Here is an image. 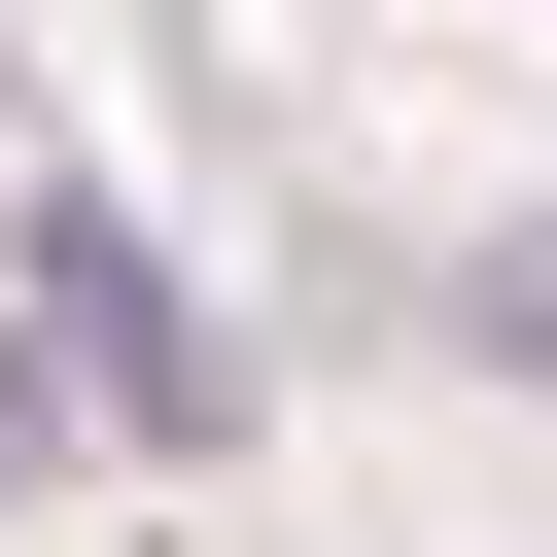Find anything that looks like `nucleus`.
Instances as JSON below:
<instances>
[{"instance_id":"nucleus-1","label":"nucleus","mask_w":557,"mask_h":557,"mask_svg":"<svg viewBox=\"0 0 557 557\" xmlns=\"http://www.w3.org/2000/svg\"><path fill=\"white\" fill-rule=\"evenodd\" d=\"M35 313H70V383H104L139 453H209V313H174V278H139L104 209H35Z\"/></svg>"},{"instance_id":"nucleus-2","label":"nucleus","mask_w":557,"mask_h":557,"mask_svg":"<svg viewBox=\"0 0 557 557\" xmlns=\"http://www.w3.org/2000/svg\"><path fill=\"white\" fill-rule=\"evenodd\" d=\"M487 348H522V383H557V244H487Z\"/></svg>"}]
</instances>
